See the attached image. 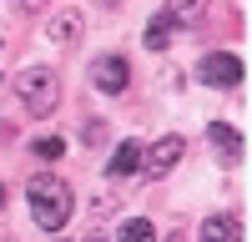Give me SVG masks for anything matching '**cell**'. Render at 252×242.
<instances>
[{
  "label": "cell",
  "instance_id": "cell-1",
  "mask_svg": "<svg viewBox=\"0 0 252 242\" xmlns=\"http://www.w3.org/2000/svg\"><path fill=\"white\" fill-rule=\"evenodd\" d=\"M26 197H31V217H35L40 232H61V227L71 222L76 197H71V187H66L61 177H31Z\"/></svg>",
  "mask_w": 252,
  "mask_h": 242
},
{
  "label": "cell",
  "instance_id": "cell-2",
  "mask_svg": "<svg viewBox=\"0 0 252 242\" xmlns=\"http://www.w3.org/2000/svg\"><path fill=\"white\" fill-rule=\"evenodd\" d=\"M15 91H20V101H26L31 116H51V111L61 106V76H56L51 66H31V71H20Z\"/></svg>",
  "mask_w": 252,
  "mask_h": 242
},
{
  "label": "cell",
  "instance_id": "cell-3",
  "mask_svg": "<svg viewBox=\"0 0 252 242\" xmlns=\"http://www.w3.org/2000/svg\"><path fill=\"white\" fill-rule=\"evenodd\" d=\"M202 81L217 86V91H232V86H242V60L232 51H207L202 56Z\"/></svg>",
  "mask_w": 252,
  "mask_h": 242
},
{
  "label": "cell",
  "instance_id": "cell-4",
  "mask_svg": "<svg viewBox=\"0 0 252 242\" xmlns=\"http://www.w3.org/2000/svg\"><path fill=\"white\" fill-rule=\"evenodd\" d=\"M126 81H131V66H126L121 56H96L91 60V86L96 91L116 96V91H126Z\"/></svg>",
  "mask_w": 252,
  "mask_h": 242
},
{
  "label": "cell",
  "instance_id": "cell-5",
  "mask_svg": "<svg viewBox=\"0 0 252 242\" xmlns=\"http://www.w3.org/2000/svg\"><path fill=\"white\" fill-rule=\"evenodd\" d=\"M182 151H187V141H182V136H161L157 147L146 151V172H157V177H161V172H172L177 161H182Z\"/></svg>",
  "mask_w": 252,
  "mask_h": 242
},
{
  "label": "cell",
  "instance_id": "cell-6",
  "mask_svg": "<svg viewBox=\"0 0 252 242\" xmlns=\"http://www.w3.org/2000/svg\"><path fill=\"white\" fill-rule=\"evenodd\" d=\"M161 15L172 20L177 30H192V26H202V15H207V0H166V5H161Z\"/></svg>",
  "mask_w": 252,
  "mask_h": 242
},
{
  "label": "cell",
  "instance_id": "cell-7",
  "mask_svg": "<svg viewBox=\"0 0 252 242\" xmlns=\"http://www.w3.org/2000/svg\"><path fill=\"white\" fill-rule=\"evenodd\" d=\"M202 242H242V227H237V217H232V212H217V217H207V222H202Z\"/></svg>",
  "mask_w": 252,
  "mask_h": 242
},
{
  "label": "cell",
  "instance_id": "cell-8",
  "mask_svg": "<svg viewBox=\"0 0 252 242\" xmlns=\"http://www.w3.org/2000/svg\"><path fill=\"white\" fill-rule=\"evenodd\" d=\"M51 40L56 46H71V40H81V30H86V20H81V10H61L56 20H51Z\"/></svg>",
  "mask_w": 252,
  "mask_h": 242
},
{
  "label": "cell",
  "instance_id": "cell-9",
  "mask_svg": "<svg viewBox=\"0 0 252 242\" xmlns=\"http://www.w3.org/2000/svg\"><path fill=\"white\" fill-rule=\"evenodd\" d=\"M207 136H212V147L222 151V161H237V156H242V136L227 126V121H212V126H207Z\"/></svg>",
  "mask_w": 252,
  "mask_h": 242
},
{
  "label": "cell",
  "instance_id": "cell-10",
  "mask_svg": "<svg viewBox=\"0 0 252 242\" xmlns=\"http://www.w3.org/2000/svg\"><path fill=\"white\" fill-rule=\"evenodd\" d=\"M111 177H136L141 172V147L136 141H121V147L111 151V167H106Z\"/></svg>",
  "mask_w": 252,
  "mask_h": 242
},
{
  "label": "cell",
  "instance_id": "cell-11",
  "mask_svg": "<svg viewBox=\"0 0 252 242\" xmlns=\"http://www.w3.org/2000/svg\"><path fill=\"white\" fill-rule=\"evenodd\" d=\"M172 35H177V26H172L166 15H152V20H146V46H152V51H166V46H172Z\"/></svg>",
  "mask_w": 252,
  "mask_h": 242
},
{
  "label": "cell",
  "instance_id": "cell-12",
  "mask_svg": "<svg viewBox=\"0 0 252 242\" xmlns=\"http://www.w3.org/2000/svg\"><path fill=\"white\" fill-rule=\"evenodd\" d=\"M121 242H157V227L146 217H131V222H121Z\"/></svg>",
  "mask_w": 252,
  "mask_h": 242
},
{
  "label": "cell",
  "instance_id": "cell-13",
  "mask_svg": "<svg viewBox=\"0 0 252 242\" xmlns=\"http://www.w3.org/2000/svg\"><path fill=\"white\" fill-rule=\"evenodd\" d=\"M61 151H66V147H61V136H46V141H35V156H46V161H56Z\"/></svg>",
  "mask_w": 252,
  "mask_h": 242
},
{
  "label": "cell",
  "instance_id": "cell-14",
  "mask_svg": "<svg viewBox=\"0 0 252 242\" xmlns=\"http://www.w3.org/2000/svg\"><path fill=\"white\" fill-rule=\"evenodd\" d=\"M10 5H15V10H26V15H31V10H40V0H10Z\"/></svg>",
  "mask_w": 252,
  "mask_h": 242
},
{
  "label": "cell",
  "instance_id": "cell-15",
  "mask_svg": "<svg viewBox=\"0 0 252 242\" xmlns=\"http://www.w3.org/2000/svg\"><path fill=\"white\" fill-rule=\"evenodd\" d=\"M0 207H5V187H0Z\"/></svg>",
  "mask_w": 252,
  "mask_h": 242
},
{
  "label": "cell",
  "instance_id": "cell-16",
  "mask_svg": "<svg viewBox=\"0 0 252 242\" xmlns=\"http://www.w3.org/2000/svg\"><path fill=\"white\" fill-rule=\"evenodd\" d=\"M101 5H121V0H101Z\"/></svg>",
  "mask_w": 252,
  "mask_h": 242
},
{
  "label": "cell",
  "instance_id": "cell-17",
  "mask_svg": "<svg viewBox=\"0 0 252 242\" xmlns=\"http://www.w3.org/2000/svg\"><path fill=\"white\" fill-rule=\"evenodd\" d=\"M91 242H106V237H91Z\"/></svg>",
  "mask_w": 252,
  "mask_h": 242
}]
</instances>
